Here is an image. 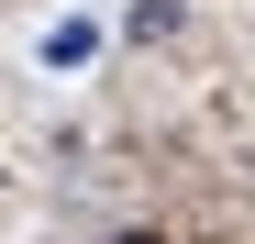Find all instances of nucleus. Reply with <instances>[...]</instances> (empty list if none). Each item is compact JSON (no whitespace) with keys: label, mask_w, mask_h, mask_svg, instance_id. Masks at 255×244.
I'll return each instance as SVG.
<instances>
[{"label":"nucleus","mask_w":255,"mask_h":244,"mask_svg":"<svg viewBox=\"0 0 255 244\" xmlns=\"http://www.w3.org/2000/svg\"><path fill=\"white\" fill-rule=\"evenodd\" d=\"M122 244H155V233H122Z\"/></svg>","instance_id":"nucleus-2"},{"label":"nucleus","mask_w":255,"mask_h":244,"mask_svg":"<svg viewBox=\"0 0 255 244\" xmlns=\"http://www.w3.org/2000/svg\"><path fill=\"white\" fill-rule=\"evenodd\" d=\"M89 56H100L89 22H56V33H45V67H89Z\"/></svg>","instance_id":"nucleus-1"}]
</instances>
